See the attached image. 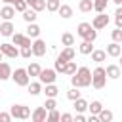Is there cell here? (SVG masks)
Listing matches in <instances>:
<instances>
[{
	"label": "cell",
	"mask_w": 122,
	"mask_h": 122,
	"mask_svg": "<svg viewBox=\"0 0 122 122\" xmlns=\"http://www.w3.org/2000/svg\"><path fill=\"white\" fill-rule=\"evenodd\" d=\"M13 15H15V8H13L11 4H6V6L0 10V17H2L4 21H11Z\"/></svg>",
	"instance_id": "8fae6325"
},
{
	"label": "cell",
	"mask_w": 122,
	"mask_h": 122,
	"mask_svg": "<svg viewBox=\"0 0 122 122\" xmlns=\"http://www.w3.org/2000/svg\"><path fill=\"white\" fill-rule=\"evenodd\" d=\"M4 4H15V0H2Z\"/></svg>",
	"instance_id": "7dc6e473"
},
{
	"label": "cell",
	"mask_w": 122,
	"mask_h": 122,
	"mask_svg": "<svg viewBox=\"0 0 122 122\" xmlns=\"http://www.w3.org/2000/svg\"><path fill=\"white\" fill-rule=\"evenodd\" d=\"M109 25V15L105 13V11H101L99 15H95L93 17V21H92V27L95 29V30H99V29H105Z\"/></svg>",
	"instance_id": "52a82bcc"
},
{
	"label": "cell",
	"mask_w": 122,
	"mask_h": 122,
	"mask_svg": "<svg viewBox=\"0 0 122 122\" xmlns=\"http://www.w3.org/2000/svg\"><path fill=\"white\" fill-rule=\"evenodd\" d=\"M8 78H11V67L10 63L0 61V80H8Z\"/></svg>",
	"instance_id": "4fadbf2b"
},
{
	"label": "cell",
	"mask_w": 122,
	"mask_h": 122,
	"mask_svg": "<svg viewBox=\"0 0 122 122\" xmlns=\"http://www.w3.org/2000/svg\"><path fill=\"white\" fill-rule=\"evenodd\" d=\"M13 30H15V27H13L11 21H4V23L0 25V34H2V36H11Z\"/></svg>",
	"instance_id": "5bb4252c"
},
{
	"label": "cell",
	"mask_w": 122,
	"mask_h": 122,
	"mask_svg": "<svg viewBox=\"0 0 122 122\" xmlns=\"http://www.w3.org/2000/svg\"><path fill=\"white\" fill-rule=\"evenodd\" d=\"M40 71H42V67H40L36 61H32V63L27 67V72H29V76H38V74H40Z\"/></svg>",
	"instance_id": "cb8c5ba5"
},
{
	"label": "cell",
	"mask_w": 122,
	"mask_h": 122,
	"mask_svg": "<svg viewBox=\"0 0 122 122\" xmlns=\"http://www.w3.org/2000/svg\"><path fill=\"white\" fill-rule=\"evenodd\" d=\"M15 2H17V0H15Z\"/></svg>",
	"instance_id": "db71d44e"
},
{
	"label": "cell",
	"mask_w": 122,
	"mask_h": 122,
	"mask_svg": "<svg viewBox=\"0 0 122 122\" xmlns=\"http://www.w3.org/2000/svg\"><path fill=\"white\" fill-rule=\"evenodd\" d=\"M71 59H74V50H72V46H65V50L57 55V61L67 63V61H71Z\"/></svg>",
	"instance_id": "30bf717a"
},
{
	"label": "cell",
	"mask_w": 122,
	"mask_h": 122,
	"mask_svg": "<svg viewBox=\"0 0 122 122\" xmlns=\"http://www.w3.org/2000/svg\"><path fill=\"white\" fill-rule=\"evenodd\" d=\"M78 10H80L82 13L92 11V10H93V0H80V2H78Z\"/></svg>",
	"instance_id": "ffe728a7"
},
{
	"label": "cell",
	"mask_w": 122,
	"mask_h": 122,
	"mask_svg": "<svg viewBox=\"0 0 122 122\" xmlns=\"http://www.w3.org/2000/svg\"><path fill=\"white\" fill-rule=\"evenodd\" d=\"M57 13H59L63 19H71V17H72V8H71L69 4H61L59 10H57Z\"/></svg>",
	"instance_id": "e0dca14e"
},
{
	"label": "cell",
	"mask_w": 122,
	"mask_h": 122,
	"mask_svg": "<svg viewBox=\"0 0 122 122\" xmlns=\"http://www.w3.org/2000/svg\"><path fill=\"white\" fill-rule=\"evenodd\" d=\"M30 8L38 13V11H42V10H46V0H34L32 4H30Z\"/></svg>",
	"instance_id": "d6a6232c"
},
{
	"label": "cell",
	"mask_w": 122,
	"mask_h": 122,
	"mask_svg": "<svg viewBox=\"0 0 122 122\" xmlns=\"http://www.w3.org/2000/svg\"><path fill=\"white\" fill-rule=\"evenodd\" d=\"M97 116H99V122H111L114 114H112L109 109H105V107H103V109L99 111V114H97Z\"/></svg>",
	"instance_id": "7402d4cb"
},
{
	"label": "cell",
	"mask_w": 122,
	"mask_h": 122,
	"mask_svg": "<svg viewBox=\"0 0 122 122\" xmlns=\"http://www.w3.org/2000/svg\"><path fill=\"white\" fill-rule=\"evenodd\" d=\"M120 67H122V57H120Z\"/></svg>",
	"instance_id": "816d5d0a"
},
{
	"label": "cell",
	"mask_w": 122,
	"mask_h": 122,
	"mask_svg": "<svg viewBox=\"0 0 122 122\" xmlns=\"http://www.w3.org/2000/svg\"><path fill=\"white\" fill-rule=\"evenodd\" d=\"M105 72H107L109 78L116 80V78H120V65H109V67L105 69Z\"/></svg>",
	"instance_id": "2e32d148"
},
{
	"label": "cell",
	"mask_w": 122,
	"mask_h": 122,
	"mask_svg": "<svg viewBox=\"0 0 122 122\" xmlns=\"http://www.w3.org/2000/svg\"><path fill=\"white\" fill-rule=\"evenodd\" d=\"M61 6V0H46V10L48 11H57Z\"/></svg>",
	"instance_id": "4dcf8cb0"
},
{
	"label": "cell",
	"mask_w": 122,
	"mask_h": 122,
	"mask_svg": "<svg viewBox=\"0 0 122 122\" xmlns=\"http://www.w3.org/2000/svg\"><path fill=\"white\" fill-rule=\"evenodd\" d=\"M92 30H93L92 23H86V21H84V23H80V25L76 27V34H78V36H82V38H86V34H88V32H92Z\"/></svg>",
	"instance_id": "9a60e30c"
},
{
	"label": "cell",
	"mask_w": 122,
	"mask_h": 122,
	"mask_svg": "<svg viewBox=\"0 0 122 122\" xmlns=\"http://www.w3.org/2000/svg\"><path fill=\"white\" fill-rule=\"evenodd\" d=\"M2 57H4V53H2V51H0V61H2Z\"/></svg>",
	"instance_id": "f907efd6"
},
{
	"label": "cell",
	"mask_w": 122,
	"mask_h": 122,
	"mask_svg": "<svg viewBox=\"0 0 122 122\" xmlns=\"http://www.w3.org/2000/svg\"><path fill=\"white\" fill-rule=\"evenodd\" d=\"M114 23H116L118 29H122V6H118L116 11H114Z\"/></svg>",
	"instance_id": "e575fe53"
},
{
	"label": "cell",
	"mask_w": 122,
	"mask_h": 122,
	"mask_svg": "<svg viewBox=\"0 0 122 122\" xmlns=\"http://www.w3.org/2000/svg\"><path fill=\"white\" fill-rule=\"evenodd\" d=\"M112 2H114V4H118V6H120V0H112Z\"/></svg>",
	"instance_id": "681fc988"
},
{
	"label": "cell",
	"mask_w": 122,
	"mask_h": 122,
	"mask_svg": "<svg viewBox=\"0 0 122 122\" xmlns=\"http://www.w3.org/2000/svg\"><path fill=\"white\" fill-rule=\"evenodd\" d=\"M105 84H107V72H105V69L103 67H95L93 72H92V86L95 90H101V88H105Z\"/></svg>",
	"instance_id": "7a4b0ae2"
},
{
	"label": "cell",
	"mask_w": 122,
	"mask_h": 122,
	"mask_svg": "<svg viewBox=\"0 0 122 122\" xmlns=\"http://www.w3.org/2000/svg\"><path fill=\"white\" fill-rule=\"evenodd\" d=\"M25 2H27V4H29V6H30V4H32V2H34V0H25Z\"/></svg>",
	"instance_id": "c3c4849f"
},
{
	"label": "cell",
	"mask_w": 122,
	"mask_h": 122,
	"mask_svg": "<svg viewBox=\"0 0 122 122\" xmlns=\"http://www.w3.org/2000/svg\"><path fill=\"white\" fill-rule=\"evenodd\" d=\"M27 36L38 38V36H40V27H38L36 23H29V25H27Z\"/></svg>",
	"instance_id": "ac0fdd59"
},
{
	"label": "cell",
	"mask_w": 122,
	"mask_h": 122,
	"mask_svg": "<svg viewBox=\"0 0 122 122\" xmlns=\"http://www.w3.org/2000/svg\"><path fill=\"white\" fill-rule=\"evenodd\" d=\"M88 120H90V122H99V116H97V114H90Z\"/></svg>",
	"instance_id": "bcb514c9"
},
{
	"label": "cell",
	"mask_w": 122,
	"mask_h": 122,
	"mask_svg": "<svg viewBox=\"0 0 122 122\" xmlns=\"http://www.w3.org/2000/svg\"><path fill=\"white\" fill-rule=\"evenodd\" d=\"M74 109H76V112H84V111H88V101L82 99V97L74 99Z\"/></svg>",
	"instance_id": "4316f807"
},
{
	"label": "cell",
	"mask_w": 122,
	"mask_h": 122,
	"mask_svg": "<svg viewBox=\"0 0 122 122\" xmlns=\"http://www.w3.org/2000/svg\"><path fill=\"white\" fill-rule=\"evenodd\" d=\"M44 107H46V111H51V109H55V107H57V103H55V97H48V99H46V103H44Z\"/></svg>",
	"instance_id": "60d3db41"
},
{
	"label": "cell",
	"mask_w": 122,
	"mask_h": 122,
	"mask_svg": "<svg viewBox=\"0 0 122 122\" xmlns=\"http://www.w3.org/2000/svg\"><path fill=\"white\" fill-rule=\"evenodd\" d=\"M11 78H13V82L17 86H29V82H30V76H29L27 69H15V71H11Z\"/></svg>",
	"instance_id": "277c9868"
},
{
	"label": "cell",
	"mask_w": 122,
	"mask_h": 122,
	"mask_svg": "<svg viewBox=\"0 0 122 122\" xmlns=\"http://www.w3.org/2000/svg\"><path fill=\"white\" fill-rule=\"evenodd\" d=\"M13 8H15V11H21V13H23V11L29 8V4H27L25 0H17V2L13 4Z\"/></svg>",
	"instance_id": "8d00e7d4"
},
{
	"label": "cell",
	"mask_w": 122,
	"mask_h": 122,
	"mask_svg": "<svg viewBox=\"0 0 122 122\" xmlns=\"http://www.w3.org/2000/svg\"><path fill=\"white\" fill-rule=\"evenodd\" d=\"M59 120H63V122H71V120H74V118H72V114H69V112H63V114L59 116Z\"/></svg>",
	"instance_id": "b9f144b4"
},
{
	"label": "cell",
	"mask_w": 122,
	"mask_h": 122,
	"mask_svg": "<svg viewBox=\"0 0 122 122\" xmlns=\"http://www.w3.org/2000/svg\"><path fill=\"white\" fill-rule=\"evenodd\" d=\"M59 116H61V114H59L55 109H51V111H48V116H46V120H48V122H55V120H59Z\"/></svg>",
	"instance_id": "f35d334b"
},
{
	"label": "cell",
	"mask_w": 122,
	"mask_h": 122,
	"mask_svg": "<svg viewBox=\"0 0 122 122\" xmlns=\"http://www.w3.org/2000/svg\"><path fill=\"white\" fill-rule=\"evenodd\" d=\"M76 72V63L71 59V61H67L65 63V67H63V74H69V76H72Z\"/></svg>",
	"instance_id": "d4e9b609"
},
{
	"label": "cell",
	"mask_w": 122,
	"mask_h": 122,
	"mask_svg": "<svg viewBox=\"0 0 122 122\" xmlns=\"http://www.w3.org/2000/svg\"><path fill=\"white\" fill-rule=\"evenodd\" d=\"M46 116H48V111H46V107H38V109H34V111L30 112V118H32V122H46Z\"/></svg>",
	"instance_id": "9c48e42d"
},
{
	"label": "cell",
	"mask_w": 122,
	"mask_h": 122,
	"mask_svg": "<svg viewBox=\"0 0 122 122\" xmlns=\"http://www.w3.org/2000/svg\"><path fill=\"white\" fill-rule=\"evenodd\" d=\"M44 93H46V97H55V95L59 93V88H57L55 84H46Z\"/></svg>",
	"instance_id": "f1b7e54d"
},
{
	"label": "cell",
	"mask_w": 122,
	"mask_h": 122,
	"mask_svg": "<svg viewBox=\"0 0 122 122\" xmlns=\"http://www.w3.org/2000/svg\"><path fill=\"white\" fill-rule=\"evenodd\" d=\"M10 114H11V118L27 120V118H30V109H29L27 105H11Z\"/></svg>",
	"instance_id": "3957f363"
},
{
	"label": "cell",
	"mask_w": 122,
	"mask_h": 122,
	"mask_svg": "<svg viewBox=\"0 0 122 122\" xmlns=\"http://www.w3.org/2000/svg\"><path fill=\"white\" fill-rule=\"evenodd\" d=\"M36 17H38V15H36V11H34L32 8H30V10L27 8V10L23 11V19H25L27 23H34V21H36Z\"/></svg>",
	"instance_id": "603a6c76"
},
{
	"label": "cell",
	"mask_w": 122,
	"mask_h": 122,
	"mask_svg": "<svg viewBox=\"0 0 122 122\" xmlns=\"http://www.w3.org/2000/svg\"><path fill=\"white\" fill-rule=\"evenodd\" d=\"M107 4H109V0H93V10L97 13H101L107 10Z\"/></svg>",
	"instance_id": "f546056e"
},
{
	"label": "cell",
	"mask_w": 122,
	"mask_h": 122,
	"mask_svg": "<svg viewBox=\"0 0 122 122\" xmlns=\"http://www.w3.org/2000/svg\"><path fill=\"white\" fill-rule=\"evenodd\" d=\"M105 59H107V51H105V50H93V51H92V61L103 63Z\"/></svg>",
	"instance_id": "d6986e66"
},
{
	"label": "cell",
	"mask_w": 122,
	"mask_h": 122,
	"mask_svg": "<svg viewBox=\"0 0 122 122\" xmlns=\"http://www.w3.org/2000/svg\"><path fill=\"white\" fill-rule=\"evenodd\" d=\"M67 97H69L71 101H74V99H78V97H80V92H78V88H74V86H72V88H71V90L67 92Z\"/></svg>",
	"instance_id": "74e56055"
},
{
	"label": "cell",
	"mask_w": 122,
	"mask_h": 122,
	"mask_svg": "<svg viewBox=\"0 0 122 122\" xmlns=\"http://www.w3.org/2000/svg\"><path fill=\"white\" fill-rule=\"evenodd\" d=\"M29 93L30 95H38L40 92H42V82H29Z\"/></svg>",
	"instance_id": "484cf974"
},
{
	"label": "cell",
	"mask_w": 122,
	"mask_h": 122,
	"mask_svg": "<svg viewBox=\"0 0 122 122\" xmlns=\"http://www.w3.org/2000/svg\"><path fill=\"white\" fill-rule=\"evenodd\" d=\"M107 55H111V57H118L120 53H122V48H120V44L118 42H111L109 46H107Z\"/></svg>",
	"instance_id": "7c38bea8"
},
{
	"label": "cell",
	"mask_w": 122,
	"mask_h": 122,
	"mask_svg": "<svg viewBox=\"0 0 122 122\" xmlns=\"http://www.w3.org/2000/svg\"><path fill=\"white\" fill-rule=\"evenodd\" d=\"M0 51H2L6 57H10V59H15V57L19 55V50H17V46H15V44H8V42L0 44Z\"/></svg>",
	"instance_id": "8992f818"
},
{
	"label": "cell",
	"mask_w": 122,
	"mask_h": 122,
	"mask_svg": "<svg viewBox=\"0 0 122 122\" xmlns=\"http://www.w3.org/2000/svg\"><path fill=\"white\" fill-rule=\"evenodd\" d=\"M57 78V71L55 69H42L40 74H38V80L42 84H53Z\"/></svg>",
	"instance_id": "5b68a950"
},
{
	"label": "cell",
	"mask_w": 122,
	"mask_h": 122,
	"mask_svg": "<svg viewBox=\"0 0 122 122\" xmlns=\"http://www.w3.org/2000/svg\"><path fill=\"white\" fill-rule=\"evenodd\" d=\"M10 120H11L10 112H0V122H10Z\"/></svg>",
	"instance_id": "7bdbcfd3"
},
{
	"label": "cell",
	"mask_w": 122,
	"mask_h": 122,
	"mask_svg": "<svg viewBox=\"0 0 122 122\" xmlns=\"http://www.w3.org/2000/svg\"><path fill=\"white\" fill-rule=\"evenodd\" d=\"M111 36H112V42H118V44H120V42H122V29L116 27V29L111 32Z\"/></svg>",
	"instance_id": "ab89813d"
},
{
	"label": "cell",
	"mask_w": 122,
	"mask_h": 122,
	"mask_svg": "<svg viewBox=\"0 0 122 122\" xmlns=\"http://www.w3.org/2000/svg\"><path fill=\"white\" fill-rule=\"evenodd\" d=\"M32 55H36V57L46 55V42H44V40L34 38V42H32Z\"/></svg>",
	"instance_id": "ba28073f"
},
{
	"label": "cell",
	"mask_w": 122,
	"mask_h": 122,
	"mask_svg": "<svg viewBox=\"0 0 122 122\" xmlns=\"http://www.w3.org/2000/svg\"><path fill=\"white\" fill-rule=\"evenodd\" d=\"M63 67H65V63H61V61L55 59V71H57V72H63Z\"/></svg>",
	"instance_id": "ee69618b"
},
{
	"label": "cell",
	"mask_w": 122,
	"mask_h": 122,
	"mask_svg": "<svg viewBox=\"0 0 122 122\" xmlns=\"http://www.w3.org/2000/svg\"><path fill=\"white\" fill-rule=\"evenodd\" d=\"M120 6H122V0H120Z\"/></svg>",
	"instance_id": "f5cc1de1"
},
{
	"label": "cell",
	"mask_w": 122,
	"mask_h": 122,
	"mask_svg": "<svg viewBox=\"0 0 122 122\" xmlns=\"http://www.w3.org/2000/svg\"><path fill=\"white\" fill-rule=\"evenodd\" d=\"M71 82H72L74 88H88V86H92V71L88 67L76 69V72L71 76Z\"/></svg>",
	"instance_id": "6da1fadb"
},
{
	"label": "cell",
	"mask_w": 122,
	"mask_h": 122,
	"mask_svg": "<svg viewBox=\"0 0 122 122\" xmlns=\"http://www.w3.org/2000/svg\"><path fill=\"white\" fill-rule=\"evenodd\" d=\"M61 42H63V46H72V44H74V36H72L71 32H63Z\"/></svg>",
	"instance_id": "1f68e13d"
},
{
	"label": "cell",
	"mask_w": 122,
	"mask_h": 122,
	"mask_svg": "<svg viewBox=\"0 0 122 122\" xmlns=\"http://www.w3.org/2000/svg\"><path fill=\"white\" fill-rule=\"evenodd\" d=\"M23 38H25V34H21V32H13V34H11V44L21 46V44H23Z\"/></svg>",
	"instance_id": "d590c367"
},
{
	"label": "cell",
	"mask_w": 122,
	"mask_h": 122,
	"mask_svg": "<svg viewBox=\"0 0 122 122\" xmlns=\"http://www.w3.org/2000/svg\"><path fill=\"white\" fill-rule=\"evenodd\" d=\"M74 120H76V122H86V116H84V114H82V112H78V114H76V118H74Z\"/></svg>",
	"instance_id": "f6af8a7d"
},
{
	"label": "cell",
	"mask_w": 122,
	"mask_h": 122,
	"mask_svg": "<svg viewBox=\"0 0 122 122\" xmlns=\"http://www.w3.org/2000/svg\"><path fill=\"white\" fill-rule=\"evenodd\" d=\"M19 55H21V57H25V59H29V57L32 55V46H21Z\"/></svg>",
	"instance_id": "836d02e7"
},
{
	"label": "cell",
	"mask_w": 122,
	"mask_h": 122,
	"mask_svg": "<svg viewBox=\"0 0 122 122\" xmlns=\"http://www.w3.org/2000/svg\"><path fill=\"white\" fill-rule=\"evenodd\" d=\"M93 42H88V40H84L82 44H80V48H78V51L82 53V55H90L92 51H93V46H92Z\"/></svg>",
	"instance_id": "44dd1931"
},
{
	"label": "cell",
	"mask_w": 122,
	"mask_h": 122,
	"mask_svg": "<svg viewBox=\"0 0 122 122\" xmlns=\"http://www.w3.org/2000/svg\"><path fill=\"white\" fill-rule=\"evenodd\" d=\"M101 109H103V103H101V101H92V103H88V111H90V114H99Z\"/></svg>",
	"instance_id": "83f0119b"
}]
</instances>
